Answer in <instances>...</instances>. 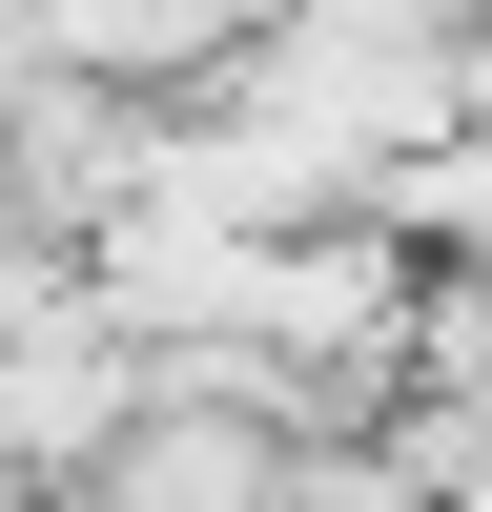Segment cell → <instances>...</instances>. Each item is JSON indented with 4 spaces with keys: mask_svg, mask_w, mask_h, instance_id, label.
Wrapping results in <instances>:
<instances>
[{
    "mask_svg": "<svg viewBox=\"0 0 492 512\" xmlns=\"http://www.w3.org/2000/svg\"><path fill=\"white\" fill-rule=\"evenodd\" d=\"M41 512H308V431H287L267 390H226V369H144V410H123L103 451H82V492Z\"/></svg>",
    "mask_w": 492,
    "mask_h": 512,
    "instance_id": "7a4b0ae2",
    "label": "cell"
},
{
    "mask_svg": "<svg viewBox=\"0 0 492 512\" xmlns=\"http://www.w3.org/2000/svg\"><path fill=\"white\" fill-rule=\"evenodd\" d=\"M41 41H62V62H103V82H164V103H185V82H226L246 41H267V0H41Z\"/></svg>",
    "mask_w": 492,
    "mask_h": 512,
    "instance_id": "277c9868",
    "label": "cell"
},
{
    "mask_svg": "<svg viewBox=\"0 0 492 512\" xmlns=\"http://www.w3.org/2000/svg\"><path fill=\"white\" fill-rule=\"evenodd\" d=\"M164 144H185V103H164V82H103V62H62V41H21V62H0V205H21L62 267L164 185Z\"/></svg>",
    "mask_w": 492,
    "mask_h": 512,
    "instance_id": "6da1fadb",
    "label": "cell"
},
{
    "mask_svg": "<svg viewBox=\"0 0 492 512\" xmlns=\"http://www.w3.org/2000/svg\"><path fill=\"white\" fill-rule=\"evenodd\" d=\"M0 512H21V492H0Z\"/></svg>",
    "mask_w": 492,
    "mask_h": 512,
    "instance_id": "5b68a950",
    "label": "cell"
},
{
    "mask_svg": "<svg viewBox=\"0 0 492 512\" xmlns=\"http://www.w3.org/2000/svg\"><path fill=\"white\" fill-rule=\"evenodd\" d=\"M144 369H164V349H144V328H123L103 287L62 267L21 328H0V492H21V512H41V492H82V451L144 410Z\"/></svg>",
    "mask_w": 492,
    "mask_h": 512,
    "instance_id": "3957f363",
    "label": "cell"
}]
</instances>
